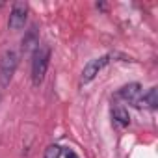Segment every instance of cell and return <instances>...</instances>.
I'll return each mask as SVG.
<instances>
[{"instance_id":"8992f818","label":"cell","mask_w":158,"mask_h":158,"mask_svg":"<svg viewBox=\"0 0 158 158\" xmlns=\"http://www.w3.org/2000/svg\"><path fill=\"white\" fill-rule=\"evenodd\" d=\"M37 47H39V30H37L35 24H32L26 30V34H24V37L21 41V50L24 54H30V52H35Z\"/></svg>"},{"instance_id":"ba28073f","label":"cell","mask_w":158,"mask_h":158,"mask_svg":"<svg viewBox=\"0 0 158 158\" xmlns=\"http://www.w3.org/2000/svg\"><path fill=\"white\" fill-rule=\"evenodd\" d=\"M112 119H114V123H115L119 128H127V127L130 125L128 110L123 108V106H114V108H112Z\"/></svg>"},{"instance_id":"30bf717a","label":"cell","mask_w":158,"mask_h":158,"mask_svg":"<svg viewBox=\"0 0 158 158\" xmlns=\"http://www.w3.org/2000/svg\"><path fill=\"white\" fill-rule=\"evenodd\" d=\"M65 156H67V158H78V156H76L73 151H67V152H65Z\"/></svg>"},{"instance_id":"277c9868","label":"cell","mask_w":158,"mask_h":158,"mask_svg":"<svg viewBox=\"0 0 158 158\" xmlns=\"http://www.w3.org/2000/svg\"><path fill=\"white\" fill-rule=\"evenodd\" d=\"M108 63H110V54H104L101 58H95V60L88 61L86 67H84V71H82V84H89Z\"/></svg>"},{"instance_id":"5b68a950","label":"cell","mask_w":158,"mask_h":158,"mask_svg":"<svg viewBox=\"0 0 158 158\" xmlns=\"http://www.w3.org/2000/svg\"><path fill=\"white\" fill-rule=\"evenodd\" d=\"M117 95H119L125 102H130V104L138 106V102H139V99H141V95H143V89H141V84H138V82H130V84L123 86V88L119 89Z\"/></svg>"},{"instance_id":"6da1fadb","label":"cell","mask_w":158,"mask_h":158,"mask_svg":"<svg viewBox=\"0 0 158 158\" xmlns=\"http://www.w3.org/2000/svg\"><path fill=\"white\" fill-rule=\"evenodd\" d=\"M48 63H50V48L39 45L37 50L34 52V60H32V82H34V86L43 84Z\"/></svg>"},{"instance_id":"52a82bcc","label":"cell","mask_w":158,"mask_h":158,"mask_svg":"<svg viewBox=\"0 0 158 158\" xmlns=\"http://www.w3.org/2000/svg\"><path fill=\"white\" fill-rule=\"evenodd\" d=\"M138 106L141 108V106H145V108H149V110H156L158 108V89L152 86V88H149L147 89V93H143L141 95V99H139V102H138Z\"/></svg>"},{"instance_id":"3957f363","label":"cell","mask_w":158,"mask_h":158,"mask_svg":"<svg viewBox=\"0 0 158 158\" xmlns=\"http://www.w3.org/2000/svg\"><path fill=\"white\" fill-rule=\"evenodd\" d=\"M28 19V4L24 2H13L11 11H10V19H8V28L10 30H21L24 28Z\"/></svg>"},{"instance_id":"7a4b0ae2","label":"cell","mask_w":158,"mask_h":158,"mask_svg":"<svg viewBox=\"0 0 158 158\" xmlns=\"http://www.w3.org/2000/svg\"><path fill=\"white\" fill-rule=\"evenodd\" d=\"M19 67V54L15 50H6L0 58V86H10L11 78Z\"/></svg>"},{"instance_id":"9c48e42d","label":"cell","mask_w":158,"mask_h":158,"mask_svg":"<svg viewBox=\"0 0 158 158\" xmlns=\"http://www.w3.org/2000/svg\"><path fill=\"white\" fill-rule=\"evenodd\" d=\"M60 154H61V147L60 145H50V147H47L43 158H60Z\"/></svg>"},{"instance_id":"8fae6325","label":"cell","mask_w":158,"mask_h":158,"mask_svg":"<svg viewBox=\"0 0 158 158\" xmlns=\"http://www.w3.org/2000/svg\"><path fill=\"white\" fill-rule=\"evenodd\" d=\"M0 99H2V95H0Z\"/></svg>"}]
</instances>
